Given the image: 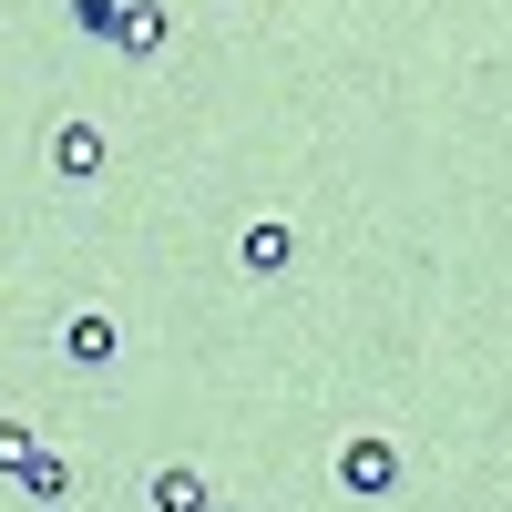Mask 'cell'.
Wrapping results in <instances>:
<instances>
[{
	"instance_id": "obj_1",
	"label": "cell",
	"mask_w": 512,
	"mask_h": 512,
	"mask_svg": "<svg viewBox=\"0 0 512 512\" xmlns=\"http://www.w3.org/2000/svg\"><path fill=\"white\" fill-rule=\"evenodd\" d=\"M338 492H359V502H379V492H400V441H379V431H359L349 451H338Z\"/></svg>"
},
{
	"instance_id": "obj_2",
	"label": "cell",
	"mask_w": 512,
	"mask_h": 512,
	"mask_svg": "<svg viewBox=\"0 0 512 512\" xmlns=\"http://www.w3.org/2000/svg\"><path fill=\"white\" fill-rule=\"evenodd\" d=\"M236 267H246V277H287V267H297V226H287V216H246V226H236Z\"/></svg>"
},
{
	"instance_id": "obj_3",
	"label": "cell",
	"mask_w": 512,
	"mask_h": 512,
	"mask_svg": "<svg viewBox=\"0 0 512 512\" xmlns=\"http://www.w3.org/2000/svg\"><path fill=\"white\" fill-rule=\"evenodd\" d=\"M41 164H52L62 185H93V175H103V123H82V113H72V123H52Z\"/></svg>"
},
{
	"instance_id": "obj_4",
	"label": "cell",
	"mask_w": 512,
	"mask_h": 512,
	"mask_svg": "<svg viewBox=\"0 0 512 512\" xmlns=\"http://www.w3.org/2000/svg\"><path fill=\"white\" fill-rule=\"evenodd\" d=\"M144 512H216V482L195 461H154L144 472Z\"/></svg>"
},
{
	"instance_id": "obj_5",
	"label": "cell",
	"mask_w": 512,
	"mask_h": 512,
	"mask_svg": "<svg viewBox=\"0 0 512 512\" xmlns=\"http://www.w3.org/2000/svg\"><path fill=\"white\" fill-rule=\"evenodd\" d=\"M113 349H123V318H113V308H72V318H62V359H72V369H103Z\"/></svg>"
},
{
	"instance_id": "obj_6",
	"label": "cell",
	"mask_w": 512,
	"mask_h": 512,
	"mask_svg": "<svg viewBox=\"0 0 512 512\" xmlns=\"http://www.w3.org/2000/svg\"><path fill=\"white\" fill-rule=\"evenodd\" d=\"M164 41H175V11H164V0H123V21H113V52H123V62H154Z\"/></svg>"
},
{
	"instance_id": "obj_7",
	"label": "cell",
	"mask_w": 512,
	"mask_h": 512,
	"mask_svg": "<svg viewBox=\"0 0 512 512\" xmlns=\"http://www.w3.org/2000/svg\"><path fill=\"white\" fill-rule=\"evenodd\" d=\"M21 492H31V502H72V461L41 441V451H31V472H21Z\"/></svg>"
},
{
	"instance_id": "obj_8",
	"label": "cell",
	"mask_w": 512,
	"mask_h": 512,
	"mask_svg": "<svg viewBox=\"0 0 512 512\" xmlns=\"http://www.w3.org/2000/svg\"><path fill=\"white\" fill-rule=\"evenodd\" d=\"M31 451H41V431H31L21 410H0V482H21V472H31Z\"/></svg>"
},
{
	"instance_id": "obj_9",
	"label": "cell",
	"mask_w": 512,
	"mask_h": 512,
	"mask_svg": "<svg viewBox=\"0 0 512 512\" xmlns=\"http://www.w3.org/2000/svg\"><path fill=\"white\" fill-rule=\"evenodd\" d=\"M113 21H123V0H72V31L82 41H113Z\"/></svg>"
}]
</instances>
